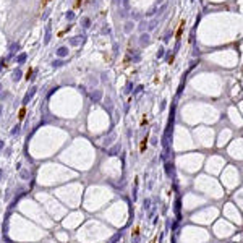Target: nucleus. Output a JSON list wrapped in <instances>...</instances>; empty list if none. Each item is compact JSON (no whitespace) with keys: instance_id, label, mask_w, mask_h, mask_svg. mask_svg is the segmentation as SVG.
I'll return each instance as SVG.
<instances>
[{"instance_id":"nucleus-8","label":"nucleus","mask_w":243,"mask_h":243,"mask_svg":"<svg viewBox=\"0 0 243 243\" xmlns=\"http://www.w3.org/2000/svg\"><path fill=\"white\" fill-rule=\"evenodd\" d=\"M49 2H50V0H44V2H42V7H46L47 3H49Z\"/></svg>"},{"instance_id":"nucleus-2","label":"nucleus","mask_w":243,"mask_h":243,"mask_svg":"<svg viewBox=\"0 0 243 243\" xmlns=\"http://www.w3.org/2000/svg\"><path fill=\"white\" fill-rule=\"evenodd\" d=\"M131 235H133V237H140L141 235V224L140 222H136V224L131 227Z\"/></svg>"},{"instance_id":"nucleus-5","label":"nucleus","mask_w":243,"mask_h":243,"mask_svg":"<svg viewBox=\"0 0 243 243\" xmlns=\"http://www.w3.org/2000/svg\"><path fill=\"white\" fill-rule=\"evenodd\" d=\"M83 2H84V0H76V2H75V8H79V7L83 5Z\"/></svg>"},{"instance_id":"nucleus-1","label":"nucleus","mask_w":243,"mask_h":243,"mask_svg":"<svg viewBox=\"0 0 243 243\" xmlns=\"http://www.w3.org/2000/svg\"><path fill=\"white\" fill-rule=\"evenodd\" d=\"M183 29H185V20H182V21L178 23V28H177V31H175V39H177V41H178L180 37H182Z\"/></svg>"},{"instance_id":"nucleus-9","label":"nucleus","mask_w":243,"mask_h":243,"mask_svg":"<svg viewBox=\"0 0 243 243\" xmlns=\"http://www.w3.org/2000/svg\"><path fill=\"white\" fill-rule=\"evenodd\" d=\"M151 243H156V237H154V238H152V242H151Z\"/></svg>"},{"instance_id":"nucleus-7","label":"nucleus","mask_w":243,"mask_h":243,"mask_svg":"<svg viewBox=\"0 0 243 243\" xmlns=\"http://www.w3.org/2000/svg\"><path fill=\"white\" fill-rule=\"evenodd\" d=\"M146 123H148V119H146V117H143V119H141V122H140V125H141V127H144Z\"/></svg>"},{"instance_id":"nucleus-4","label":"nucleus","mask_w":243,"mask_h":243,"mask_svg":"<svg viewBox=\"0 0 243 243\" xmlns=\"http://www.w3.org/2000/svg\"><path fill=\"white\" fill-rule=\"evenodd\" d=\"M24 117H26V107L23 105L21 109L18 110V120H20V122H23V120H24Z\"/></svg>"},{"instance_id":"nucleus-6","label":"nucleus","mask_w":243,"mask_h":243,"mask_svg":"<svg viewBox=\"0 0 243 243\" xmlns=\"http://www.w3.org/2000/svg\"><path fill=\"white\" fill-rule=\"evenodd\" d=\"M31 76H33V68H29V70L26 71V79H29Z\"/></svg>"},{"instance_id":"nucleus-3","label":"nucleus","mask_w":243,"mask_h":243,"mask_svg":"<svg viewBox=\"0 0 243 243\" xmlns=\"http://www.w3.org/2000/svg\"><path fill=\"white\" fill-rule=\"evenodd\" d=\"M146 149H148V136L143 138V141L140 143V152L143 154V152H146Z\"/></svg>"}]
</instances>
